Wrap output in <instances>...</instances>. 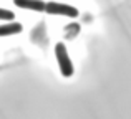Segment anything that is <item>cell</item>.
I'll return each instance as SVG.
<instances>
[{"label":"cell","instance_id":"6da1fadb","mask_svg":"<svg viewBox=\"0 0 131 119\" xmlns=\"http://www.w3.org/2000/svg\"><path fill=\"white\" fill-rule=\"evenodd\" d=\"M55 56H57V60H58L60 73L63 74L65 78L73 76V63H71L68 50L63 43H57V45H55Z\"/></svg>","mask_w":131,"mask_h":119},{"label":"cell","instance_id":"7a4b0ae2","mask_svg":"<svg viewBox=\"0 0 131 119\" xmlns=\"http://www.w3.org/2000/svg\"><path fill=\"white\" fill-rule=\"evenodd\" d=\"M45 12L50 13V15H61V17H68V18H77L80 15L78 8L68 5V3H60V2H47Z\"/></svg>","mask_w":131,"mask_h":119},{"label":"cell","instance_id":"3957f363","mask_svg":"<svg viewBox=\"0 0 131 119\" xmlns=\"http://www.w3.org/2000/svg\"><path fill=\"white\" fill-rule=\"evenodd\" d=\"M15 7L23 10H35V12H45L47 3L42 0H13Z\"/></svg>","mask_w":131,"mask_h":119},{"label":"cell","instance_id":"277c9868","mask_svg":"<svg viewBox=\"0 0 131 119\" xmlns=\"http://www.w3.org/2000/svg\"><path fill=\"white\" fill-rule=\"evenodd\" d=\"M23 27L18 22H10V23H3L0 25V36H10V35H17L22 33Z\"/></svg>","mask_w":131,"mask_h":119},{"label":"cell","instance_id":"5b68a950","mask_svg":"<svg viewBox=\"0 0 131 119\" xmlns=\"http://www.w3.org/2000/svg\"><path fill=\"white\" fill-rule=\"evenodd\" d=\"M13 18H15L13 12L5 10V8H0V20H13Z\"/></svg>","mask_w":131,"mask_h":119}]
</instances>
